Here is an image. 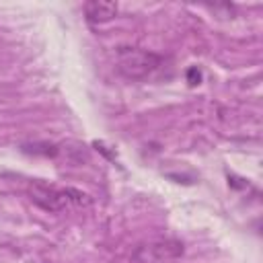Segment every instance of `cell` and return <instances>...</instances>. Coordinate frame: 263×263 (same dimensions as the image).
<instances>
[{
    "mask_svg": "<svg viewBox=\"0 0 263 263\" xmlns=\"http://www.w3.org/2000/svg\"><path fill=\"white\" fill-rule=\"evenodd\" d=\"M160 55L140 47H117V70L129 80H142L160 66Z\"/></svg>",
    "mask_w": 263,
    "mask_h": 263,
    "instance_id": "6da1fadb",
    "label": "cell"
},
{
    "mask_svg": "<svg viewBox=\"0 0 263 263\" xmlns=\"http://www.w3.org/2000/svg\"><path fill=\"white\" fill-rule=\"evenodd\" d=\"M27 195L35 205H39L45 212H62L70 203L66 189H58V187L47 185L43 181H33L27 187Z\"/></svg>",
    "mask_w": 263,
    "mask_h": 263,
    "instance_id": "7a4b0ae2",
    "label": "cell"
},
{
    "mask_svg": "<svg viewBox=\"0 0 263 263\" xmlns=\"http://www.w3.org/2000/svg\"><path fill=\"white\" fill-rule=\"evenodd\" d=\"M183 253H185V247H183L181 240L162 238V240L150 242L144 249V259L150 261V263H168V261H175V259L183 257Z\"/></svg>",
    "mask_w": 263,
    "mask_h": 263,
    "instance_id": "3957f363",
    "label": "cell"
},
{
    "mask_svg": "<svg viewBox=\"0 0 263 263\" xmlns=\"http://www.w3.org/2000/svg\"><path fill=\"white\" fill-rule=\"evenodd\" d=\"M117 14V2L109 0H88L84 4V16L90 25H101Z\"/></svg>",
    "mask_w": 263,
    "mask_h": 263,
    "instance_id": "277c9868",
    "label": "cell"
},
{
    "mask_svg": "<svg viewBox=\"0 0 263 263\" xmlns=\"http://www.w3.org/2000/svg\"><path fill=\"white\" fill-rule=\"evenodd\" d=\"M66 195H68V201H74V203H78V205H86V203H90L88 195H86V193H82L80 189L66 187Z\"/></svg>",
    "mask_w": 263,
    "mask_h": 263,
    "instance_id": "5b68a950",
    "label": "cell"
},
{
    "mask_svg": "<svg viewBox=\"0 0 263 263\" xmlns=\"http://www.w3.org/2000/svg\"><path fill=\"white\" fill-rule=\"evenodd\" d=\"M187 82L191 84V86H195V84H199L201 82V72H199V68H189L187 70Z\"/></svg>",
    "mask_w": 263,
    "mask_h": 263,
    "instance_id": "8992f818",
    "label": "cell"
}]
</instances>
